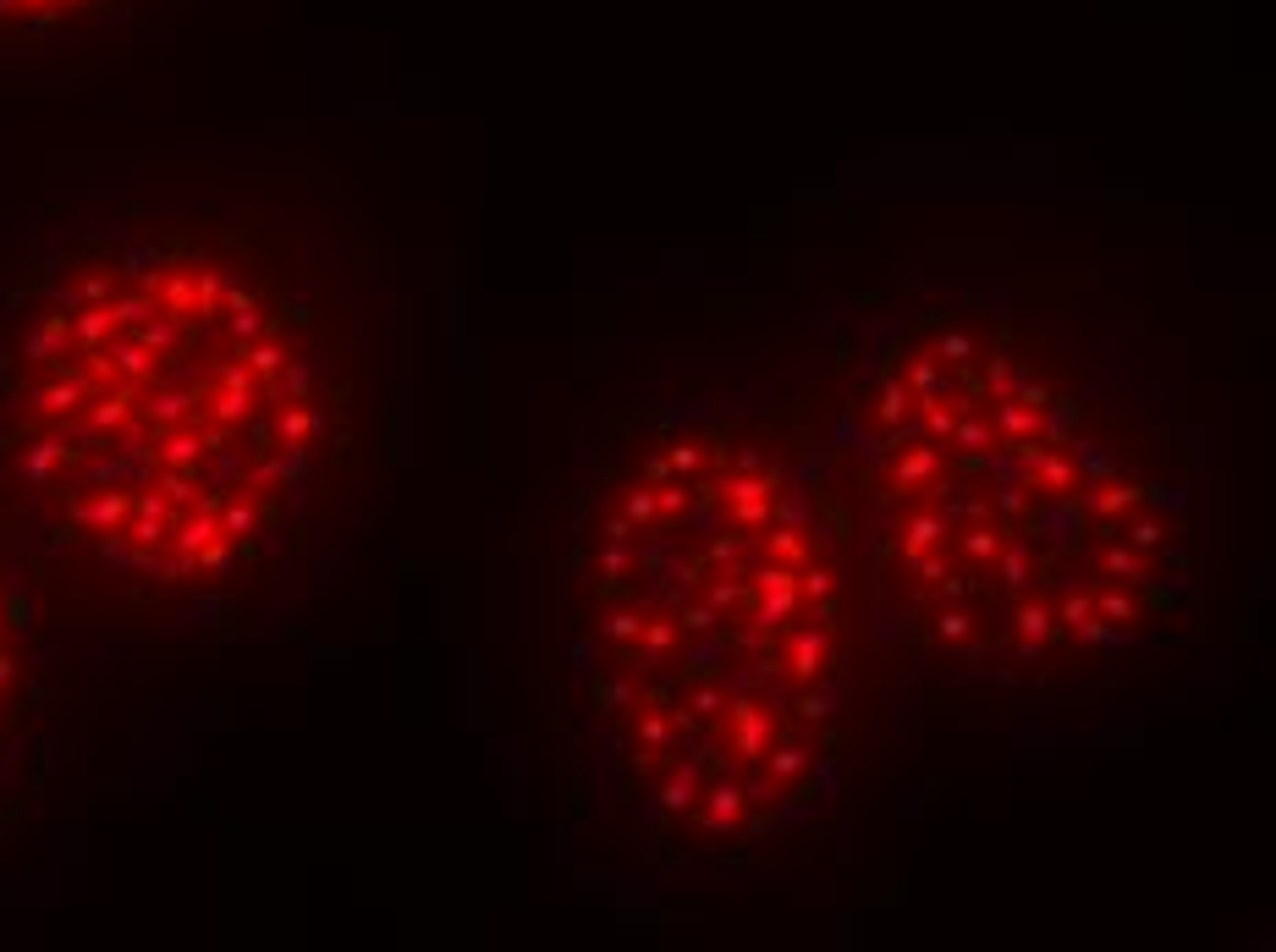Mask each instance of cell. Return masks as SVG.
I'll return each mask as SVG.
<instances>
[{
	"instance_id": "cell-4",
	"label": "cell",
	"mask_w": 1276,
	"mask_h": 952,
	"mask_svg": "<svg viewBox=\"0 0 1276 952\" xmlns=\"http://www.w3.org/2000/svg\"><path fill=\"white\" fill-rule=\"evenodd\" d=\"M116 0H0V28H61L72 17H94V12H111Z\"/></svg>"
},
{
	"instance_id": "cell-1",
	"label": "cell",
	"mask_w": 1276,
	"mask_h": 952,
	"mask_svg": "<svg viewBox=\"0 0 1276 952\" xmlns=\"http://www.w3.org/2000/svg\"><path fill=\"white\" fill-rule=\"evenodd\" d=\"M336 463L325 336L237 226H28L0 265V523L55 617L199 622L297 556Z\"/></svg>"
},
{
	"instance_id": "cell-3",
	"label": "cell",
	"mask_w": 1276,
	"mask_h": 952,
	"mask_svg": "<svg viewBox=\"0 0 1276 952\" xmlns=\"http://www.w3.org/2000/svg\"><path fill=\"white\" fill-rule=\"evenodd\" d=\"M39 705V644H34V584L0 523V771L12 765Z\"/></svg>"
},
{
	"instance_id": "cell-2",
	"label": "cell",
	"mask_w": 1276,
	"mask_h": 952,
	"mask_svg": "<svg viewBox=\"0 0 1276 952\" xmlns=\"http://www.w3.org/2000/svg\"><path fill=\"white\" fill-rule=\"evenodd\" d=\"M826 573L781 474L715 430L661 436L589 534L595 682L638 793L732 836L804 771Z\"/></svg>"
}]
</instances>
